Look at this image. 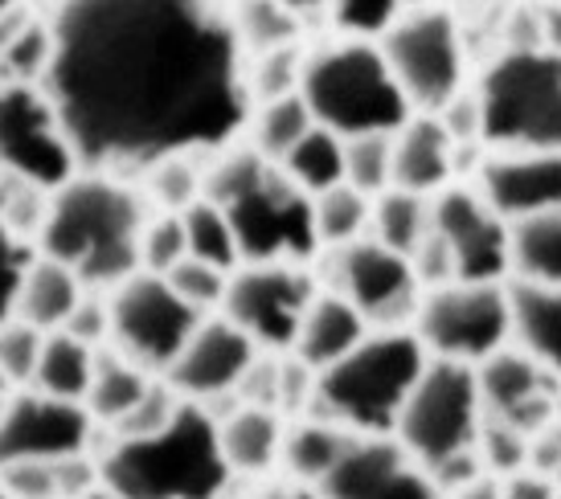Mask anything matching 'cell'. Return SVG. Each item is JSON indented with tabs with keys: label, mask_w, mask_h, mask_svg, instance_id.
Returning a JSON list of instances; mask_svg holds the SVG:
<instances>
[{
	"label": "cell",
	"mask_w": 561,
	"mask_h": 499,
	"mask_svg": "<svg viewBox=\"0 0 561 499\" xmlns=\"http://www.w3.org/2000/svg\"><path fill=\"white\" fill-rule=\"evenodd\" d=\"M49 25L46 94L82 172H148L250 124V58L221 0H58Z\"/></svg>",
	"instance_id": "1"
},
{
	"label": "cell",
	"mask_w": 561,
	"mask_h": 499,
	"mask_svg": "<svg viewBox=\"0 0 561 499\" xmlns=\"http://www.w3.org/2000/svg\"><path fill=\"white\" fill-rule=\"evenodd\" d=\"M144 201L107 172H79L54 188L42 221L46 258L70 266L82 287H119L140 270Z\"/></svg>",
	"instance_id": "2"
},
{
	"label": "cell",
	"mask_w": 561,
	"mask_h": 499,
	"mask_svg": "<svg viewBox=\"0 0 561 499\" xmlns=\"http://www.w3.org/2000/svg\"><path fill=\"white\" fill-rule=\"evenodd\" d=\"M230 475L218 421L202 402H181L157 434L115 438L99 459V479L119 499H221Z\"/></svg>",
	"instance_id": "3"
},
{
	"label": "cell",
	"mask_w": 561,
	"mask_h": 499,
	"mask_svg": "<svg viewBox=\"0 0 561 499\" xmlns=\"http://www.w3.org/2000/svg\"><path fill=\"white\" fill-rule=\"evenodd\" d=\"M426 360L431 352L414 332L377 328L316 373L312 402L320 418L336 421L353 434H390Z\"/></svg>",
	"instance_id": "4"
},
{
	"label": "cell",
	"mask_w": 561,
	"mask_h": 499,
	"mask_svg": "<svg viewBox=\"0 0 561 499\" xmlns=\"http://www.w3.org/2000/svg\"><path fill=\"white\" fill-rule=\"evenodd\" d=\"M299 94L316 124L336 131L341 140L398 131L414 115L381 46L365 37H344L336 46L308 54Z\"/></svg>",
	"instance_id": "5"
},
{
	"label": "cell",
	"mask_w": 561,
	"mask_h": 499,
	"mask_svg": "<svg viewBox=\"0 0 561 499\" xmlns=\"http://www.w3.org/2000/svg\"><path fill=\"white\" fill-rule=\"evenodd\" d=\"M483 143L496 152H561V54L504 49L480 86Z\"/></svg>",
	"instance_id": "6"
},
{
	"label": "cell",
	"mask_w": 561,
	"mask_h": 499,
	"mask_svg": "<svg viewBox=\"0 0 561 499\" xmlns=\"http://www.w3.org/2000/svg\"><path fill=\"white\" fill-rule=\"evenodd\" d=\"M483 426V397L476 364L431 357L405 397L393 434L422 467H435L459 451H471Z\"/></svg>",
	"instance_id": "7"
},
{
	"label": "cell",
	"mask_w": 561,
	"mask_h": 499,
	"mask_svg": "<svg viewBox=\"0 0 561 499\" xmlns=\"http://www.w3.org/2000/svg\"><path fill=\"white\" fill-rule=\"evenodd\" d=\"M414 336L431 357L480 364L513 340V312L504 282L451 279L431 287L414 315Z\"/></svg>",
	"instance_id": "8"
},
{
	"label": "cell",
	"mask_w": 561,
	"mask_h": 499,
	"mask_svg": "<svg viewBox=\"0 0 561 499\" xmlns=\"http://www.w3.org/2000/svg\"><path fill=\"white\" fill-rule=\"evenodd\" d=\"M230 225L238 237V254L247 266L263 263H308L320 246L316 237V209L312 197L279 169L266 164L259 181L242 188L234 201L226 205Z\"/></svg>",
	"instance_id": "9"
},
{
	"label": "cell",
	"mask_w": 561,
	"mask_h": 499,
	"mask_svg": "<svg viewBox=\"0 0 561 499\" xmlns=\"http://www.w3.org/2000/svg\"><path fill=\"white\" fill-rule=\"evenodd\" d=\"M381 54L410 107L435 115L463 91V33L447 9L419 4L381 33Z\"/></svg>",
	"instance_id": "10"
},
{
	"label": "cell",
	"mask_w": 561,
	"mask_h": 499,
	"mask_svg": "<svg viewBox=\"0 0 561 499\" xmlns=\"http://www.w3.org/2000/svg\"><path fill=\"white\" fill-rule=\"evenodd\" d=\"M107 303L111 340L144 373H169V364L181 357L188 336L205 320L172 291L164 275H148V270H136L131 279L119 282Z\"/></svg>",
	"instance_id": "11"
},
{
	"label": "cell",
	"mask_w": 561,
	"mask_h": 499,
	"mask_svg": "<svg viewBox=\"0 0 561 499\" xmlns=\"http://www.w3.org/2000/svg\"><path fill=\"white\" fill-rule=\"evenodd\" d=\"M0 169L49 193L82 172L46 86H0Z\"/></svg>",
	"instance_id": "12"
},
{
	"label": "cell",
	"mask_w": 561,
	"mask_h": 499,
	"mask_svg": "<svg viewBox=\"0 0 561 499\" xmlns=\"http://www.w3.org/2000/svg\"><path fill=\"white\" fill-rule=\"evenodd\" d=\"M316 303L312 275L287 263L242 266L230 275L221 315L263 348H291L299 324Z\"/></svg>",
	"instance_id": "13"
},
{
	"label": "cell",
	"mask_w": 561,
	"mask_h": 499,
	"mask_svg": "<svg viewBox=\"0 0 561 499\" xmlns=\"http://www.w3.org/2000/svg\"><path fill=\"white\" fill-rule=\"evenodd\" d=\"M431 230L451 250L455 279L500 282L513 266V225L480 197V188L447 185L431 197Z\"/></svg>",
	"instance_id": "14"
},
{
	"label": "cell",
	"mask_w": 561,
	"mask_h": 499,
	"mask_svg": "<svg viewBox=\"0 0 561 499\" xmlns=\"http://www.w3.org/2000/svg\"><path fill=\"white\" fill-rule=\"evenodd\" d=\"M332 279L341 282V291L365 324H381V328H398L405 315H419V275L414 263L398 254V250L381 246V242H348L336 250L332 263Z\"/></svg>",
	"instance_id": "15"
},
{
	"label": "cell",
	"mask_w": 561,
	"mask_h": 499,
	"mask_svg": "<svg viewBox=\"0 0 561 499\" xmlns=\"http://www.w3.org/2000/svg\"><path fill=\"white\" fill-rule=\"evenodd\" d=\"M316 491L324 499H443L431 471L386 434L353 438Z\"/></svg>",
	"instance_id": "16"
},
{
	"label": "cell",
	"mask_w": 561,
	"mask_h": 499,
	"mask_svg": "<svg viewBox=\"0 0 561 499\" xmlns=\"http://www.w3.org/2000/svg\"><path fill=\"white\" fill-rule=\"evenodd\" d=\"M91 442V409L46 393H21L0 414V467L54 463Z\"/></svg>",
	"instance_id": "17"
},
{
	"label": "cell",
	"mask_w": 561,
	"mask_h": 499,
	"mask_svg": "<svg viewBox=\"0 0 561 499\" xmlns=\"http://www.w3.org/2000/svg\"><path fill=\"white\" fill-rule=\"evenodd\" d=\"M254 348L259 344L250 340L242 328H234L226 315L221 320H202L197 332L188 336V344L181 348V357L169 364L164 381L185 402L209 406V402L234 393L247 381L250 364H254Z\"/></svg>",
	"instance_id": "18"
},
{
	"label": "cell",
	"mask_w": 561,
	"mask_h": 499,
	"mask_svg": "<svg viewBox=\"0 0 561 499\" xmlns=\"http://www.w3.org/2000/svg\"><path fill=\"white\" fill-rule=\"evenodd\" d=\"M476 381H480L483 414L520 426L525 434H537L541 426L561 418V390L546 364L525 352V348H500L492 357L476 364Z\"/></svg>",
	"instance_id": "19"
},
{
	"label": "cell",
	"mask_w": 561,
	"mask_h": 499,
	"mask_svg": "<svg viewBox=\"0 0 561 499\" xmlns=\"http://www.w3.org/2000/svg\"><path fill=\"white\" fill-rule=\"evenodd\" d=\"M476 185L508 225L546 213L561 205V152H488Z\"/></svg>",
	"instance_id": "20"
},
{
	"label": "cell",
	"mask_w": 561,
	"mask_h": 499,
	"mask_svg": "<svg viewBox=\"0 0 561 499\" xmlns=\"http://www.w3.org/2000/svg\"><path fill=\"white\" fill-rule=\"evenodd\" d=\"M451 131L438 115H410L393 131V188H410L422 197H435L455 176Z\"/></svg>",
	"instance_id": "21"
},
{
	"label": "cell",
	"mask_w": 561,
	"mask_h": 499,
	"mask_svg": "<svg viewBox=\"0 0 561 499\" xmlns=\"http://www.w3.org/2000/svg\"><path fill=\"white\" fill-rule=\"evenodd\" d=\"M504 287H508L516 348H525L537 364L561 376V287L533 279H513Z\"/></svg>",
	"instance_id": "22"
},
{
	"label": "cell",
	"mask_w": 561,
	"mask_h": 499,
	"mask_svg": "<svg viewBox=\"0 0 561 499\" xmlns=\"http://www.w3.org/2000/svg\"><path fill=\"white\" fill-rule=\"evenodd\" d=\"M369 336V324L365 315L348 303L344 295H316V303L308 307L304 324H299V336L291 344V352L304 369H328L332 360H341L348 348H357L360 340Z\"/></svg>",
	"instance_id": "23"
},
{
	"label": "cell",
	"mask_w": 561,
	"mask_h": 499,
	"mask_svg": "<svg viewBox=\"0 0 561 499\" xmlns=\"http://www.w3.org/2000/svg\"><path fill=\"white\" fill-rule=\"evenodd\" d=\"M221 454L238 475H259L283 454V426L279 409L271 406H242L226 421H218Z\"/></svg>",
	"instance_id": "24"
},
{
	"label": "cell",
	"mask_w": 561,
	"mask_h": 499,
	"mask_svg": "<svg viewBox=\"0 0 561 499\" xmlns=\"http://www.w3.org/2000/svg\"><path fill=\"white\" fill-rule=\"evenodd\" d=\"M87 287L70 266L54 263V258H37L25 275L21 299H16V315L30 320L33 328L42 332H62L70 312L82 303Z\"/></svg>",
	"instance_id": "25"
},
{
	"label": "cell",
	"mask_w": 561,
	"mask_h": 499,
	"mask_svg": "<svg viewBox=\"0 0 561 499\" xmlns=\"http://www.w3.org/2000/svg\"><path fill=\"white\" fill-rule=\"evenodd\" d=\"M94 376V348L75 340L70 332H46L42 357L33 369V390L46 397H62V402H87Z\"/></svg>",
	"instance_id": "26"
},
{
	"label": "cell",
	"mask_w": 561,
	"mask_h": 499,
	"mask_svg": "<svg viewBox=\"0 0 561 499\" xmlns=\"http://www.w3.org/2000/svg\"><path fill=\"white\" fill-rule=\"evenodd\" d=\"M353 430H344L336 421H308V426H296L291 434H283V467L296 475V484L320 487L332 475V467L344 459L348 442H353Z\"/></svg>",
	"instance_id": "27"
},
{
	"label": "cell",
	"mask_w": 561,
	"mask_h": 499,
	"mask_svg": "<svg viewBox=\"0 0 561 499\" xmlns=\"http://www.w3.org/2000/svg\"><path fill=\"white\" fill-rule=\"evenodd\" d=\"M513 270L516 279L561 287V205L513 221Z\"/></svg>",
	"instance_id": "28"
},
{
	"label": "cell",
	"mask_w": 561,
	"mask_h": 499,
	"mask_svg": "<svg viewBox=\"0 0 561 499\" xmlns=\"http://www.w3.org/2000/svg\"><path fill=\"white\" fill-rule=\"evenodd\" d=\"M148 385H152V376L144 373L140 364H131L119 348H111L107 357L94 352V376L82 406L91 409V418H103L115 426L148 393Z\"/></svg>",
	"instance_id": "29"
},
{
	"label": "cell",
	"mask_w": 561,
	"mask_h": 499,
	"mask_svg": "<svg viewBox=\"0 0 561 499\" xmlns=\"http://www.w3.org/2000/svg\"><path fill=\"white\" fill-rule=\"evenodd\" d=\"M312 127L316 119L308 103H304V94H283V98L259 103L250 111V148L263 160H271V164H279Z\"/></svg>",
	"instance_id": "30"
},
{
	"label": "cell",
	"mask_w": 561,
	"mask_h": 499,
	"mask_svg": "<svg viewBox=\"0 0 561 499\" xmlns=\"http://www.w3.org/2000/svg\"><path fill=\"white\" fill-rule=\"evenodd\" d=\"M431 234V197L410 193V188H386L374 197V242L414 254Z\"/></svg>",
	"instance_id": "31"
},
{
	"label": "cell",
	"mask_w": 561,
	"mask_h": 499,
	"mask_svg": "<svg viewBox=\"0 0 561 499\" xmlns=\"http://www.w3.org/2000/svg\"><path fill=\"white\" fill-rule=\"evenodd\" d=\"M279 169L296 181L308 197H320L328 188L344 185V140L336 131L316 124L304 140L279 160Z\"/></svg>",
	"instance_id": "32"
},
{
	"label": "cell",
	"mask_w": 561,
	"mask_h": 499,
	"mask_svg": "<svg viewBox=\"0 0 561 499\" xmlns=\"http://www.w3.org/2000/svg\"><path fill=\"white\" fill-rule=\"evenodd\" d=\"M312 209H316V237H320V246H332V250L360 242L365 225L374 221V197L353 185H336L328 188V193H320V197H312Z\"/></svg>",
	"instance_id": "33"
},
{
	"label": "cell",
	"mask_w": 561,
	"mask_h": 499,
	"mask_svg": "<svg viewBox=\"0 0 561 499\" xmlns=\"http://www.w3.org/2000/svg\"><path fill=\"white\" fill-rule=\"evenodd\" d=\"M230 21H234V33L247 49V58L291 46L299 37V16L291 9H283L279 0H234Z\"/></svg>",
	"instance_id": "34"
},
{
	"label": "cell",
	"mask_w": 561,
	"mask_h": 499,
	"mask_svg": "<svg viewBox=\"0 0 561 499\" xmlns=\"http://www.w3.org/2000/svg\"><path fill=\"white\" fill-rule=\"evenodd\" d=\"M185 237H188V258H202V263H214L221 270H234L242 263V254H238V237H234V225H230V213L214 201H197L188 205L185 213Z\"/></svg>",
	"instance_id": "35"
},
{
	"label": "cell",
	"mask_w": 561,
	"mask_h": 499,
	"mask_svg": "<svg viewBox=\"0 0 561 499\" xmlns=\"http://www.w3.org/2000/svg\"><path fill=\"white\" fill-rule=\"evenodd\" d=\"M344 185L360 188L369 197L393 188V131L344 140Z\"/></svg>",
	"instance_id": "36"
},
{
	"label": "cell",
	"mask_w": 561,
	"mask_h": 499,
	"mask_svg": "<svg viewBox=\"0 0 561 499\" xmlns=\"http://www.w3.org/2000/svg\"><path fill=\"white\" fill-rule=\"evenodd\" d=\"M54 66V25L30 21L25 33L0 54V86H46Z\"/></svg>",
	"instance_id": "37"
},
{
	"label": "cell",
	"mask_w": 561,
	"mask_h": 499,
	"mask_svg": "<svg viewBox=\"0 0 561 499\" xmlns=\"http://www.w3.org/2000/svg\"><path fill=\"white\" fill-rule=\"evenodd\" d=\"M304 62H308V58H304V49H299L296 42L250 58V66H247L250 98H254V103H271V98H283V94H296L299 79H304Z\"/></svg>",
	"instance_id": "38"
},
{
	"label": "cell",
	"mask_w": 561,
	"mask_h": 499,
	"mask_svg": "<svg viewBox=\"0 0 561 499\" xmlns=\"http://www.w3.org/2000/svg\"><path fill=\"white\" fill-rule=\"evenodd\" d=\"M148 193L164 205V213H185L188 205L205 197V176L197 172L193 156H169L148 169Z\"/></svg>",
	"instance_id": "39"
},
{
	"label": "cell",
	"mask_w": 561,
	"mask_h": 499,
	"mask_svg": "<svg viewBox=\"0 0 561 499\" xmlns=\"http://www.w3.org/2000/svg\"><path fill=\"white\" fill-rule=\"evenodd\" d=\"M164 279H169V287L185 299L193 312H202V315L209 312V307H221V303H226V291H230V270H221V266H214V263H202V258H181Z\"/></svg>",
	"instance_id": "40"
},
{
	"label": "cell",
	"mask_w": 561,
	"mask_h": 499,
	"mask_svg": "<svg viewBox=\"0 0 561 499\" xmlns=\"http://www.w3.org/2000/svg\"><path fill=\"white\" fill-rule=\"evenodd\" d=\"M476 451H480L483 467L492 471V475H513V471H525L529 467V434L513 426V421H504L492 414V421H483L480 426V438H476Z\"/></svg>",
	"instance_id": "41"
},
{
	"label": "cell",
	"mask_w": 561,
	"mask_h": 499,
	"mask_svg": "<svg viewBox=\"0 0 561 499\" xmlns=\"http://www.w3.org/2000/svg\"><path fill=\"white\" fill-rule=\"evenodd\" d=\"M422 0H332V21L348 37H381L398 16L419 9Z\"/></svg>",
	"instance_id": "42"
},
{
	"label": "cell",
	"mask_w": 561,
	"mask_h": 499,
	"mask_svg": "<svg viewBox=\"0 0 561 499\" xmlns=\"http://www.w3.org/2000/svg\"><path fill=\"white\" fill-rule=\"evenodd\" d=\"M181 258H188V237L181 213H160L157 221H148L140 234V270L169 275Z\"/></svg>",
	"instance_id": "43"
},
{
	"label": "cell",
	"mask_w": 561,
	"mask_h": 499,
	"mask_svg": "<svg viewBox=\"0 0 561 499\" xmlns=\"http://www.w3.org/2000/svg\"><path fill=\"white\" fill-rule=\"evenodd\" d=\"M42 344H46V332L33 328L30 320H21V315H13L9 324H0V373L9 376L13 385L33 381Z\"/></svg>",
	"instance_id": "44"
},
{
	"label": "cell",
	"mask_w": 561,
	"mask_h": 499,
	"mask_svg": "<svg viewBox=\"0 0 561 499\" xmlns=\"http://www.w3.org/2000/svg\"><path fill=\"white\" fill-rule=\"evenodd\" d=\"M181 402H185V397L172 390L169 381H152L140 402L127 409L124 418L115 421V438H148V434H157V430H164V426L172 421V414L181 409Z\"/></svg>",
	"instance_id": "45"
},
{
	"label": "cell",
	"mask_w": 561,
	"mask_h": 499,
	"mask_svg": "<svg viewBox=\"0 0 561 499\" xmlns=\"http://www.w3.org/2000/svg\"><path fill=\"white\" fill-rule=\"evenodd\" d=\"M33 263H37V254L30 250V242L0 221V324H9L16 315V299H21Z\"/></svg>",
	"instance_id": "46"
},
{
	"label": "cell",
	"mask_w": 561,
	"mask_h": 499,
	"mask_svg": "<svg viewBox=\"0 0 561 499\" xmlns=\"http://www.w3.org/2000/svg\"><path fill=\"white\" fill-rule=\"evenodd\" d=\"M75 340L82 344H99L103 336H111V303H103V299H94V295H82V303L70 312V320H66V328Z\"/></svg>",
	"instance_id": "47"
},
{
	"label": "cell",
	"mask_w": 561,
	"mask_h": 499,
	"mask_svg": "<svg viewBox=\"0 0 561 499\" xmlns=\"http://www.w3.org/2000/svg\"><path fill=\"white\" fill-rule=\"evenodd\" d=\"M558 479L553 475H541V471H513V475H504L500 479V491L504 499H558Z\"/></svg>",
	"instance_id": "48"
},
{
	"label": "cell",
	"mask_w": 561,
	"mask_h": 499,
	"mask_svg": "<svg viewBox=\"0 0 561 499\" xmlns=\"http://www.w3.org/2000/svg\"><path fill=\"white\" fill-rule=\"evenodd\" d=\"M443 499H504L500 475H480V479H471V484H463L459 491H451V496H443Z\"/></svg>",
	"instance_id": "49"
},
{
	"label": "cell",
	"mask_w": 561,
	"mask_h": 499,
	"mask_svg": "<svg viewBox=\"0 0 561 499\" xmlns=\"http://www.w3.org/2000/svg\"><path fill=\"white\" fill-rule=\"evenodd\" d=\"M541 13V46L561 54V0L546 4V9H537Z\"/></svg>",
	"instance_id": "50"
},
{
	"label": "cell",
	"mask_w": 561,
	"mask_h": 499,
	"mask_svg": "<svg viewBox=\"0 0 561 499\" xmlns=\"http://www.w3.org/2000/svg\"><path fill=\"white\" fill-rule=\"evenodd\" d=\"M30 21H33V16H30V9H25V4H21V9H13L9 16H0V54H4V49L13 46L16 37L25 33V25H30Z\"/></svg>",
	"instance_id": "51"
},
{
	"label": "cell",
	"mask_w": 561,
	"mask_h": 499,
	"mask_svg": "<svg viewBox=\"0 0 561 499\" xmlns=\"http://www.w3.org/2000/svg\"><path fill=\"white\" fill-rule=\"evenodd\" d=\"M250 499H324L316 487L308 484H287V487H271V491H259V496H250Z\"/></svg>",
	"instance_id": "52"
},
{
	"label": "cell",
	"mask_w": 561,
	"mask_h": 499,
	"mask_svg": "<svg viewBox=\"0 0 561 499\" xmlns=\"http://www.w3.org/2000/svg\"><path fill=\"white\" fill-rule=\"evenodd\" d=\"M283 9H291L296 16H312V13H324L332 9V0H279Z\"/></svg>",
	"instance_id": "53"
},
{
	"label": "cell",
	"mask_w": 561,
	"mask_h": 499,
	"mask_svg": "<svg viewBox=\"0 0 561 499\" xmlns=\"http://www.w3.org/2000/svg\"><path fill=\"white\" fill-rule=\"evenodd\" d=\"M79 499H119V496H115L111 487H91V491H87V496H79Z\"/></svg>",
	"instance_id": "54"
},
{
	"label": "cell",
	"mask_w": 561,
	"mask_h": 499,
	"mask_svg": "<svg viewBox=\"0 0 561 499\" xmlns=\"http://www.w3.org/2000/svg\"><path fill=\"white\" fill-rule=\"evenodd\" d=\"M13 9H21V0H0V16H9Z\"/></svg>",
	"instance_id": "55"
},
{
	"label": "cell",
	"mask_w": 561,
	"mask_h": 499,
	"mask_svg": "<svg viewBox=\"0 0 561 499\" xmlns=\"http://www.w3.org/2000/svg\"><path fill=\"white\" fill-rule=\"evenodd\" d=\"M463 4H500V0H463Z\"/></svg>",
	"instance_id": "56"
},
{
	"label": "cell",
	"mask_w": 561,
	"mask_h": 499,
	"mask_svg": "<svg viewBox=\"0 0 561 499\" xmlns=\"http://www.w3.org/2000/svg\"><path fill=\"white\" fill-rule=\"evenodd\" d=\"M0 499H13V496H9V487H4V484H0Z\"/></svg>",
	"instance_id": "57"
},
{
	"label": "cell",
	"mask_w": 561,
	"mask_h": 499,
	"mask_svg": "<svg viewBox=\"0 0 561 499\" xmlns=\"http://www.w3.org/2000/svg\"><path fill=\"white\" fill-rule=\"evenodd\" d=\"M558 499H561V487H558Z\"/></svg>",
	"instance_id": "58"
},
{
	"label": "cell",
	"mask_w": 561,
	"mask_h": 499,
	"mask_svg": "<svg viewBox=\"0 0 561 499\" xmlns=\"http://www.w3.org/2000/svg\"><path fill=\"white\" fill-rule=\"evenodd\" d=\"M558 484H561V475H558Z\"/></svg>",
	"instance_id": "59"
}]
</instances>
